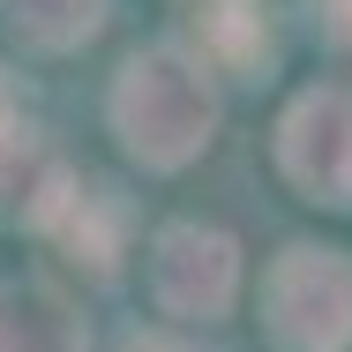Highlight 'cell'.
Returning <instances> with one entry per match:
<instances>
[{
	"mask_svg": "<svg viewBox=\"0 0 352 352\" xmlns=\"http://www.w3.org/2000/svg\"><path fill=\"white\" fill-rule=\"evenodd\" d=\"M113 120H120V135L135 150L142 165H157V173H173V165H188L217 128V98L203 68L188 60V53H173V45H157V53H135L128 68H120V90H113Z\"/></svg>",
	"mask_w": 352,
	"mask_h": 352,
	"instance_id": "1",
	"label": "cell"
},
{
	"mask_svg": "<svg viewBox=\"0 0 352 352\" xmlns=\"http://www.w3.org/2000/svg\"><path fill=\"white\" fill-rule=\"evenodd\" d=\"M263 300H270V338L285 352H345L352 345V263L338 248H285Z\"/></svg>",
	"mask_w": 352,
	"mask_h": 352,
	"instance_id": "2",
	"label": "cell"
},
{
	"mask_svg": "<svg viewBox=\"0 0 352 352\" xmlns=\"http://www.w3.org/2000/svg\"><path fill=\"white\" fill-rule=\"evenodd\" d=\"M150 285L173 315H225V300L240 285V248L217 225H165L157 255H150Z\"/></svg>",
	"mask_w": 352,
	"mask_h": 352,
	"instance_id": "3",
	"label": "cell"
},
{
	"mask_svg": "<svg viewBox=\"0 0 352 352\" xmlns=\"http://www.w3.org/2000/svg\"><path fill=\"white\" fill-rule=\"evenodd\" d=\"M285 173L307 203H352V90H307L285 113Z\"/></svg>",
	"mask_w": 352,
	"mask_h": 352,
	"instance_id": "4",
	"label": "cell"
},
{
	"mask_svg": "<svg viewBox=\"0 0 352 352\" xmlns=\"http://www.w3.org/2000/svg\"><path fill=\"white\" fill-rule=\"evenodd\" d=\"M0 352H82V322L45 285H8L0 292Z\"/></svg>",
	"mask_w": 352,
	"mask_h": 352,
	"instance_id": "5",
	"label": "cell"
},
{
	"mask_svg": "<svg viewBox=\"0 0 352 352\" xmlns=\"http://www.w3.org/2000/svg\"><path fill=\"white\" fill-rule=\"evenodd\" d=\"M195 30H203V53H210L217 68H232V75L270 60V30H263L255 0H203L195 8Z\"/></svg>",
	"mask_w": 352,
	"mask_h": 352,
	"instance_id": "6",
	"label": "cell"
},
{
	"mask_svg": "<svg viewBox=\"0 0 352 352\" xmlns=\"http://www.w3.org/2000/svg\"><path fill=\"white\" fill-rule=\"evenodd\" d=\"M53 232L75 248V263L90 255V270L105 278L113 255H120V203H113V188H75L60 203V217H53Z\"/></svg>",
	"mask_w": 352,
	"mask_h": 352,
	"instance_id": "7",
	"label": "cell"
},
{
	"mask_svg": "<svg viewBox=\"0 0 352 352\" xmlns=\"http://www.w3.org/2000/svg\"><path fill=\"white\" fill-rule=\"evenodd\" d=\"M105 23V0H8V30L38 53H68Z\"/></svg>",
	"mask_w": 352,
	"mask_h": 352,
	"instance_id": "8",
	"label": "cell"
},
{
	"mask_svg": "<svg viewBox=\"0 0 352 352\" xmlns=\"http://www.w3.org/2000/svg\"><path fill=\"white\" fill-rule=\"evenodd\" d=\"M315 23H322L338 45H352V0H315Z\"/></svg>",
	"mask_w": 352,
	"mask_h": 352,
	"instance_id": "9",
	"label": "cell"
},
{
	"mask_svg": "<svg viewBox=\"0 0 352 352\" xmlns=\"http://www.w3.org/2000/svg\"><path fill=\"white\" fill-rule=\"evenodd\" d=\"M128 352H180V345H165V338H142V345H128Z\"/></svg>",
	"mask_w": 352,
	"mask_h": 352,
	"instance_id": "10",
	"label": "cell"
}]
</instances>
